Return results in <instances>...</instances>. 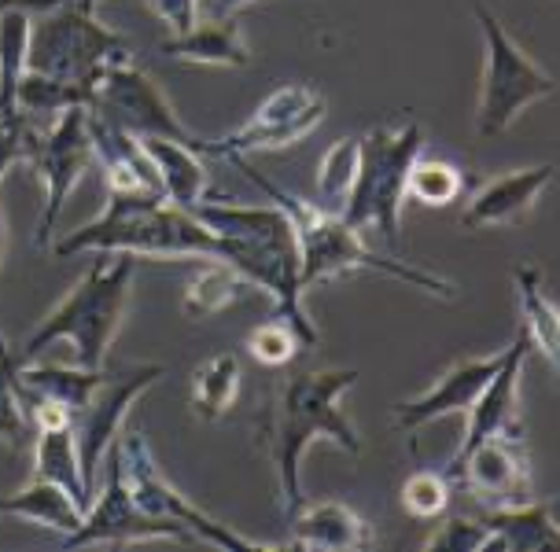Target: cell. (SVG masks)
Instances as JSON below:
<instances>
[{
  "label": "cell",
  "mask_w": 560,
  "mask_h": 552,
  "mask_svg": "<svg viewBox=\"0 0 560 552\" xmlns=\"http://www.w3.org/2000/svg\"><path fill=\"white\" fill-rule=\"evenodd\" d=\"M358 368H322V373H299L284 379L273 395L266 398L258 413V446L266 449L273 465L280 508L284 516L303 505V483H299V465L310 442H332L347 454H362L358 427L343 413V395L358 384Z\"/></svg>",
  "instance_id": "6da1fadb"
},
{
  "label": "cell",
  "mask_w": 560,
  "mask_h": 552,
  "mask_svg": "<svg viewBox=\"0 0 560 552\" xmlns=\"http://www.w3.org/2000/svg\"><path fill=\"white\" fill-rule=\"evenodd\" d=\"M192 214L225 244V266L247 277V284L273 298L280 320L295 328L303 347H317V328L303 306V258L292 218L284 207H240L222 196H207Z\"/></svg>",
  "instance_id": "7a4b0ae2"
},
{
  "label": "cell",
  "mask_w": 560,
  "mask_h": 552,
  "mask_svg": "<svg viewBox=\"0 0 560 552\" xmlns=\"http://www.w3.org/2000/svg\"><path fill=\"white\" fill-rule=\"evenodd\" d=\"M56 258L74 255H129L174 258V262H225V244L192 210L166 203L163 196H107L104 214L67 233L52 247Z\"/></svg>",
  "instance_id": "3957f363"
},
{
  "label": "cell",
  "mask_w": 560,
  "mask_h": 552,
  "mask_svg": "<svg viewBox=\"0 0 560 552\" xmlns=\"http://www.w3.org/2000/svg\"><path fill=\"white\" fill-rule=\"evenodd\" d=\"M229 163L247 180H255L262 192L273 199L277 207H284V214L292 218L295 239H299V258H303V287L325 284V280L347 277V273H384L392 280H402L409 287H420L428 295L443 298V303H457V287L450 280L435 277L432 269L409 266L402 258H384L373 247H365L362 233L354 225H347L336 210H325L322 203H310V199L288 196L284 188H277L273 180H266L258 169L247 163L244 155H233Z\"/></svg>",
  "instance_id": "277c9868"
},
{
  "label": "cell",
  "mask_w": 560,
  "mask_h": 552,
  "mask_svg": "<svg viewBox=\"0 0 560 552\" xmlns=\"http://www.w3.org/2000/svg\"><path fill=\"white\" fill-rule=\"evenodd\" d=\"M137 258L107 255L89 266V273L78 280L56 303L42 325L30 331V339L15 350L19 361H37L52 343L74 347V365L104 368L118 328L126 320L129 287H133Z\"/></svg>",
  "instance_id": "5b68a950"
},
{
  "label": "cell",
  "mask_w": 560,
  "mask_h": 552,
  "mask_svg": "<svg viewBox=\"0 0 560 552\" xmlns=\"http://www.w3.org/2000/svg\"><path fill=\"white\" fill-rule=\"evenodd\" d=\"M420 152H424V129L417 118H406L398 126H376L358 137V174L339 218L358 233L376 228L395 244L398 214L406 203V177Z\"/></svg>",
  "instance_id": "8992f818"
},
{
  "label": "cell",
  "mask_w": 560,
  "mask_h": 552,
  "mask_svg": "<svg viewBox=\"0 0 560 552\" xmlns=\"http://www.w3.org/2000/svg\"><path fill=\"white\" fill-rule=\"evenodd\" d=\"M133 59V48L118 30L96 23V12H82L74 0H63L52 12L34 15L30 26L26 70H37L56 82L82 85L93 93L107 67Z\"/></svg>",
  "instance_id": "52a82bcc"
},
{
  "label": "cell",
  "mask_w": 560,
  "mask_h": 552,
  "mask_svg": "<svg viewBox=\"0 0 560 552\" xmlns=\"http://www.w3.org/2000/svg\"><path fill=\"white\" fill-rule=\"evenodd\" d=\"M476 23L483 34V82L476 104V133L483 140L502 137L527 107L546 96H557V78L520 48L509 30L487 4H476Z\"/></svg>",
  "instance_id": "ba28073f"
},
{
  "label": "cell",
  "mask_w": 560,
  "mask_h": 552,
  "mask_svg": "<svg viewBox=\"0 0 560 552\" xmlns=\"http://www.w3.org/2000/svg\"><path fill=\"white\" fill-rule=\"evenodd\" d=\"M115 449H118V460H122V475H126L129 494H133V501L144 512L163 516V519H174V524L192 530L196 541H207V545H218V549H236V552L269 549V545H262V541L236 535L233 527L218 524L214 516H207L203 508L192 505V501H188L182 490H177L163 471H159L155 457H152V446H148V438L140 427L122 431V438L115 442Z\"/></svg>",
  "instance_id": "9c48e42d"
},
{
  "label": "cell",
  "mask_w": 560,
  "mask_h": 552,
  "mask_svg": "<svg viewBox=\"0 0 560 552\" xmlns=\"http://www.w3.org/2000/svg\"><path fill=\"white\" fill-rule=\"evenodd\" d=\"M89 110L100 122L122 129L133 140H182V144H199L196 133H188V126L177 118L174 104L166 99V93L152 82L148 70H140L133 59L115 63L104 70V78L93 89V104Z\"/></svg>",
  "instance_id": "30bf717a"
},
{
  "label": "cell",
  "mask_w": 560,
  "mask_h": 552,
  "mask_svg": "<svg viewBox=\"0 0 560 552\" xmlns=\"http://www.w3.org/2000/svg\"><path fill=\"white\" fill-rule=\"evenodd\" d=\"M166 376L163 365H115L100 368V379L93 395L85 398V406L70 416V431L78 438V454H82L85 483L96 494V475L104 457L112 454V446L122 435V424L133 409V401L144 395L148 387H155Z\"/></svg>",
  "instance_id": "8fae6325"
},
{
  "label": "cell",
  "mask_w": 560,
  "mask_h": 552,
  "mask_svg": "<svg viewBox=\"0 0 560 552\" xmlns=\"http://www.w3.org/2000/svg\"><path fill=\"white\" fill-rule=\"evenodd\" d=\"M93 129H89V107H67L63 115H56V122L45 133L34 137L26 155V166L42 177L45 185V207L37 218V244H48V236L56 233V221L63 214L70 192L78 188V180L85 177V169L93 166Z\"/></svg>",
  "instance_id": "7c38bea8"
},
{
  "label": "cell",
  "mask_w": 560,
  "mask_h": 552,
  "mask_svg": "<svg viewBox=\"0 0 560 552\" xmlns=\"http://www.w3.org/2000/svg\"><path fill=\"white\" fill-rule=\"evenodd\" d=\"M328 104L317 89L310 85H284L277 93H269L252 118L222 140H203L199 137L196 152L199 155H252V152H280V148H292L299 140H306L317 126L325 122Z\"/></svg>",
  "instance_id": "4fadbf2b"
},
{
  "label": "cell",
  "mask_w": 560,
  "mask_h": 552,
  "mask_svg": "<svg viewBox=\"0 0 560 552\" xmlns=\"http://www.w3.org/2000/svg\"><path fill=\"white\" fill-rule=\"evenodd\" d=\"M107 460V486L100 490V497L89 501L82 527L74 535L63 538L67 549L78 545H129V541H155V538H170V541H196L192 530L174 524V519L152 516L133 501L122 475V460H118V449L112 446Z\"/></svg>",
  "instance_id": "5bb4252c"
},
{
  "label": "cell",
  "mask_w": 560,
  "mask_h": 552,
  "mask_svg": "<svg viewBox=\"0 0 560 552\" xmlns=\"http://www.w3.org/2000/svg\"><path fill=\"white\" fill-rule=\"evenodd\" d=\"M446 479L462 483L483 508H516L535 501L524 431H502V435L479 442L457 465L446 468Z\"/></svg>",
  "instance_id": "9a60e30c"
},
{
  "label": "cell",
  "mask_w": 560,
  "mask_h": 552,
  "mask_svg": "<svg viewBox=\"0 0 560 552\" xmlns=\"http://www.w3.org/2000/svg\"><path fill=\"white\" fill-rule=\"evenodd\" d=\"M532 354V343L520 331L513 339V347H505V357L498 365V373L490 376V384L479 390V398L468 409V424H465V438L457 446V454L450 457V465H457L468 449H476L479 442H487L490 435H502V431H524L520 424V373H524V361ZM446 465V468H450Z\"/></svg>",
  "instance_id": "2e32d148"
},
{
  "label": "cell",
  "mask_w": 560,
  "mask_h": 552,
  "mask_svg": "<svg viewBox=\"0 0 560 552\" xmlns=\"http://www.w3.org/2000/svg\"><path fill=\"white\" fill-rule=\"evenodd\" d=\"M505 350L502 354H490V357H465V361H454L443 376L435 379L424 395L409 398L398 406L395 413V427L398 431H420L432 420H443V416H457V413H468L472 401L479 398V390L490 384V376L498 373L502 365Z\"/></svg>",
  "instance_id": "e0dca14e"
},
{
  "label": "cell",
  "mask_w": 560,
  "mask_h": 552,
  "mask_svg": "<svg viewBox=\"0 0 560 552\" xmlns=\"http://www.w3.org/2000/svg\"><path fill=\"white\" fill-rule=\"evenodd\" d=\"M553 177H557L553 163H538V166L513 169V174L487 180V185H479L476 192L468 196L462 225L472 228V233H479V228L516 225V221L538 203V196L553 185Z\"/></svg>",
  "instance_id": "ac0fdd59"
},
{
  "label": "cell",
  "mask_w": 560,
  "mask_h": 552,
  "mask_svg": "<svg viewBox=\"0 0 560 552\" xmlns=\"http://www.w3.org/2000/svg\"><path fill=\"white\" fill-rule=\"evenodd\" d=\"M292 538L288 545L295 549H332V552H350L373 545V530L354 508L343 501H306L288 516Z\"/></svg>",
  "instance_id": "d6986e66"
},
{
  "label": "cell",
  "mask_w": 560,
  "mask_h": 552,
  "mask_svg": "<svg viewBox=\"0 0 560 552\" xmlns=\"http://www.w3.org/2000/svg\"><path fill=\"white\" fill-rule=\"evenodd\" d=\"M166 59L177 63H199V67H247L252 48L244 42V30L233 19H207L196 23L185 34H170L163 42Z\"/></svg>",
  "instance_id": "ffe728a7"
},
{
  "label": "cell",
  "mask_w": 560,
  "mask_h": 552,
  "mask_svg": "<svg viewBox=\"0 0 560 552\" xmlns=\"http://www.w3.org/2000/svg\"><path fill=\"white\" fill-rule=\"evenodd\" d=\"M140 144H144L148 158L155 163V174H159V185H163L166 203L192 210L196 203H203V199L210 196V169L192 144L163 140V137L140 140Z\"/></svg>",
  "instance_id": "44dd1931"
},
{
  "label": "cell",
  "mask_w": 560,
  "mask_h": 552,
  "mask_svg": "<svg viewBox=\"0 0 560 552\" xmlns=\"http://www.w3.org/2000/svg\"><path fill=\"white\" fill-rule=\"evenodd\" d=\"M483 524L490 530V549L502 552L553 549L560 541L553 501H527V505L516 508H483Z\"/></svg>",
  "instance_id": "7402d4cb"
},
{
  "label": "cell",
  "mask_w": 560,
  "mask_h": 552,
  "mask_svg": "<svg viewBox=\"0 0 560 552\" xmlns=\"http://www.w3.org/2000/svg\"><path fill=\"white\" fill-rule=\"evenodd\" d=\"M0 516L30 519V524L59 530V535L67 538V535H74V530L82 527L85 508L78 505V501L70 497L63 486L48 483V479H30L19 494L0 497Z\"/></svg>",
  "instance_id": "603a6c76"
},
{
  "label": "cell",
  "mask_w": 560,
  "mask_h": 552,
  "mask_svg": "<svg viewBox=\"0 0 560 552\" xmlns=\"http://www.w3.org/2000/svg\"><path fill=\"white\" fill-rule=\"evenodd\" d=\"M34 479H48V483L63 486L82 508H89L93 490L85 483L82 454H78V438L70 427H52L34 435Z\"/></svg>",
  "instance_id": "cb8c5ba5"
},
{
  "label": "cell",
  "mask_w": 560,
  "mask_h": 552,
  "mask_svg": "<svg viewBox=\"0 0 560 552\" xmlns=\"http://www.w3.org/2000/svg\"><path fill=\"white\" fill-rule=\"evenodd\" d=\"M516 303H520V331L527 336L538 354L549 357V365L560 361V314L542 291V273L535 266H520L513 273Z\"/></svg>",
  "instance_id": "d4e9b609"
},
{
  "label": "cell",
  "mask_w": 560,
  "mask_h": 552,
  "mask_svg": "<svg viewBox=\"0 0 560 552\" xmlns=\"http://www.w3.org/2000/svg\"><path fill=\"white\" fill-rule=\"evenodd\" d=\"M247 291H252V284H247L244 273H236V269L225 262H207L188 280V287L182 295V309L188 317H218V314H225L229 306H236Z\"/></svg>",
  "instance_id": "484cf974"
},
{
  "label": "cell",
  "mask_w": 560,
  "mask_h": 552,
  "mask_svg": "<svg viewBox=\"0 0 560 552\" xmlns=\"http://www.w3.org/2000/svg\"><path fill=\"white\" fill-rule=\"evenodd\" d=\"M240 398V361L236 354H214L192 376V409L203 420H222Z\"/></svg>",
  "instance_id": "4316f807"
},
{
  "label": "cell",
  "mask_w": 560,
  "mask_h": 552,
  "mask_svg": "<svg viewBox=\"0 0 560 552\" xmlns=\"http://www.w3.org/2000/svg\"><path fill=\"white\" fill-rule=\"evenodd\" d=\"M30 12H4L0 15V115L15 107L19 82L26 74V52H30Z\"/></svg>",
  "instance_id": "83f0119b"
},
{
  "label": "cell",
  "mask_w": 560,
  "mask_h": 552,
  "mask_svg": "<svg viewBox=\"0 0 560 552\" xmlns=\"http://www.w3.org/2000/svg\"><path fill=\"white\" fill-rule=\"evenodd\" d=\"M468 192V177L462 166L446 158H420L409 166L406 177V199H417L420 207H450Z\"/></svg>",
  "instance_id": "f1b7e54d"
},
{
  "label": "cell",
  "mask_w": 560,
  "mask_h": 552,
  "mask_svg": "<svg viewBox=\"0 0 560 552\" xmlns=\"http://www.w3.org/2000/svg\"><path fill=\"white\" fill-rule=\"evenodd\" d=\"M93 104V93L82 85H70V82H56V78H45L37 70H26L23 82H19L15 93V107L23 110L26 118L34 115H63L67 107H89Z\"/></svg>",
  "instance_id": "f546056e"
},
{
  "label": "cell",
  "mask_w": 560,
  "mask_h": 552,
  "mask_svg": "<svg viewBox=\"0 0 560 552\" xmlns=\"http://www.w3.org/2000/svg\"><path fill=\"white\" fill-rule=\"evenodd\" d=\"M19 365L23 361L15 357V350L0 336V442H8L12 449H23L30 438L23 406H19Z\"/></svg>",
  "instance_id": "4dcf8cb0"
},
{
  "label": "cell",
  "mask_w": 560,
  "mask_h": 552,
  "mask_svg": "<svg viewBox=\"0 0 560 552\" xmlns=\"http://www.w3.org/2000/svg\"><path fill=\"white\" fill-rule=\"evenodd\" d=\"M354 174H358V140H339V144L328 148L322 166H317V203L325 210L343 207L350 185H354Z\"/></svg>",
  "instance_id": "1f68e13d"
},
{
  "label": "cell",
  "mask_w": 560,
  "mask_h": 552,
  "mask_svg": "<svg viewBox=\"0 0 560 552\" xmlns=\"http://www.w3.org/2000/svg\"><path fill=\"white\" fill-rule=\"evenodd\" d=\"M402 501L406 516L420 519V524H428V519H439L450 505V479L446 471H428V468H417L413 475L402 483Z\"/></svg>",
  "instance_id": "d6a6232c"
},
{
  "label": "cell",
  "mask_w": 560,
  "mask_h": 552,
  "mask_svg": "<svg viewBox=\"0 0 560 552\" xmlns=\"http://www.w3.org/2000/svg\"><path fill=\"white\" fill-rule=\"evenodd\" d=\"M247 350H252V357L258 361V365L284 368L288 361H292L299 350H306V347H303V339L295 336V328L288 325V320L269 317L252 331V336H247Z\"/></svg>",
  "instance_id": "836d02e7"
},
{
  "label": "cell",
  "mask_w": 560,
  "mask_h": 552,
  "mask_svg": "<svg viewBox=\"0 0 560 552\" xmlns=\"http://www.w3.org/2000/svg\"><path fill=\"white\" fill-rule=\"evenodd\" d=\"M34 137H37V129L30 126V118L23 110L0 115V185H4V177L12 174L19 163H26Z\"/></svg>",
  "instance_id": "e575fe53"
},
{
  "label": "cell",
  "mask_w": 560,
  "mask_h": 552,
  "mask_svg": "<svg viewBox=\"0 0 560 552\" xmlns=\"http://www.w3.org/2000/svg\"><path fill=\"white\" fill-rule=\"evenodd\" d=\"M424 545L428 549H454V552H479V549H490V530L483 519L450 516Z\"/></svg>",
  "instance_id": "d590c367"
},
{
  "label": "cell",
  "mask_w": 560,
  "mask_h": 552,
  "mask_svg": "<svg viewBox=\"0 0 560 552\" xmlns=\"http://www.w3.org/2000/svg\"><path fill=\"white\" fill-rule=\"evenodd\" d=\"M148 4H152V12L163 19L174 34H185V30L196 26L199 0H148Z\"/></svg>",
  "instance_id": "8d00e7d4"
},
{
  "label": "cell",
  "mask_w": 560,
  "mask_h": 552,
  "mask_svg": "<svg viewBox=\"0 0 560 552\" xmlns=\"http://www.w3.org/2000/svg\"><path fill=\"white\" fill-rule=\"evenodd\" d=\"M56 4H63V0H0V15H4V12H30V15H42V12H52Z\"/></svg>",
  "instance_id": "74e56055"
},
{
  "label": "cell",
  "mask_w": 560,
  "mask_h": 552,
  "mask_svg": "<svg viewBox=\"0 0 560 552\" xmlns=\"http://www.w3.org/2000/svg\"><path fill=\"white\" fill-rule=\"evenodd\" d=\"M247 4H255V0H199L207 19H233L240 8H247Z\"/></svg>",
  "instance_id": "f35d334b"
},
{
  "label": "cell",
  "mask_w": 560,
  "mask_h": 552,
  "mask_svg": "<svg viewBox=\"0 0 560 552\" xmlns=\"http://www.w3.org/2000/svg\"><path fill=\"white\" fill-rule=\"evenodd\" d=\"M8 255V210H4V196H0V266H4Z\"/></svg>",
  "instance_id": "ab89813d"
},
{
  "label": "cell",
  "mask_w": 560,
  "mask_h": 552,
  "mask_svg": "<svg viewBox=\"0 0 560 552\" xmlns=\"http://www.w3.org/2000/svg\"><path fill=\"white\" fill-rule=\"evenodd\" d=\"M74 4L82 8V12H96V4H100V0H74Z\"/></svg>",
  "instance_id": "60d3db41"
}]
</instances>
